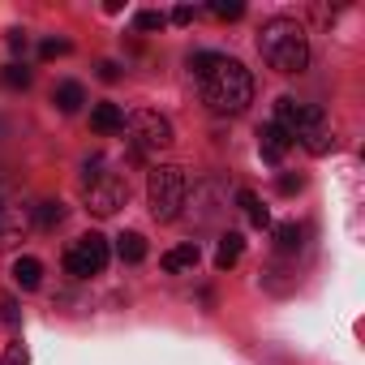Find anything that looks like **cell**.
Here are the masks:
<instances>
[{
  "mask_svg": "<svg viewBox=\"0 0 365 365\" xmlns=\"http://www.w3.org/2000/svg\"><path fill=\"white\" fill-rule=\"evenodd\" d=\"M190 73L202 86V103L220 116H237L250 108L254 99V78L237 56H220V52H194L190 56Z\"/></svg>",
  "mask_w": 365,
  "mask_h": 365,
  "instance_id": "6da1fadb",
  "label": "cell"
},
{
  "mask_svg": "<svg viewBox=\"0 0 365 365\" xmlns=\"http://www.w3.org/2000/svg\"><path fill=\"white\" fill-rule=\"evenodd\" d=\"M258 52L275 73H301L309 65V39L297 18H271L258 35Z\"/></svg>",
  "mask_w": 365,
  "mask_h": 365,
  "instance_id": "7a4b0ae2",
  "label": "cell"
},
{
  "mask_svg": "<svg viewBox=\"0 0 365 365\" xmlns=\"http://www.w3.org/2000/svg\"><path fill=\"white\" fill-rule=\"evenodd\" d=\"M185 194H190V180H185V168H150L146 176V198H150V215L159 224H172L180 215V207H185Z\"/></svg>",
  "mask_w": 365,
  "mask_h": 365,
  "instance_id": "3957f363",
  "label": "cell"
},
{
  "mask_svg": "<svg viewBox=\"0 0 365 365\" xmlns=\"http://www.w3.org/2000/svg\"><path fill=\"white\" fill-rule=\"evenodd\" d=\"M125 129H129V146H133V155H159V150H168L172 146V120L168 116H159V112H133L129 120H125Z\"/></svg>",
  "mask_w": 365,
  "mask_h": 365,
  "instance_id": "277c9868",
  "label": "cell"
},
{
  "mask_svg": "<svg viewBox=\"0 0 365 365\" xmlns=\"http://www.w3.org/2000/svg\"><path fill=\"white\" fill-rule=\"evenodd\" d=\"M103 267H108V241H103L99 232H86V237H78V241L65 250V271L78 275V279L99 275Z\"/></svg>",
  "mask_w": 365,
  "mask_h": 365,
  "instance_id": "5b68a950",
  "label": "cell"
},
{
  "mask_svg": "<svg viewBox=\"0 0 365 365\" xmlns=\"http://www.w3.org/2000/svg\"><path fill=\"white\" fill-rule=\"evenodd\" d=\"M129 202V180L120 172H103L95 185H86V207L95 215H116Z\"/></svg>",
  "mask_w": 365,
  "mask_h": 365,
  "instance_id": "8992f818",
  "label": "cell"
},
{
  "mask_svg": "<svg viewBox=\"0 0 365 365\" xmlns=\"http://www.w3.org/2000/svg\"><path fill=\"white\" fill-rule=\"evenodd\" d=\"M271 125H279V129L297 142L305 129L327 125V116H322V108H314V103H297L292 95H284V99H275V120H271Z\"/></svg>",
  "mask_w": 365,
  "mask_h": 365,
  "instance_id": "52a82bcc",
  "label": "cell"
},
{
  "mask_svg": "<svg viewBox=\"0 0 365 365\" xmlns=\"http://www.w3.org/2000/svg\"><path fill=\"white\" fill-rule=\"evenodd\" d=\"M258 150H262L267 163H279V159L292 150V138H288L279 125H262V133H258Z\"/></svg>",
  "mask_w": 365,
  "mask_h": 365,
  "instance_id": "ba28073f",
  "label": "cell"
},
{
  "mask_svg": "<svg viewBox=\"0 0 365 365\" xmlns=\"http://www.w3.org/2000/svg\"><path fill=\"white\" fill-rule=\"evenodd\" d=\"M198 258H202L198 241H185V245H176V250H168V254L159 258V267L176 275V271H194V267H198Z\"/></svg>",
  "mask_w": 365,
  "mask_h": 365,
  "instance_id": "9c48e42d",
  "label": "cell"
},
{
  "mask_svg": "<svg viewBox=\"0 0 365 365\" xmlns=\"http://www.w3.org/2000/svg\"><path fill=\"white\" fill-rule=\"evenodd\" d=\"M91 129L95 133H120L125 129V108L120 103H95L91 108Z\"/></svg>",
  "mask_w": 365,
  "mask_h": 365,
  "instance_id": "30bf717a",
  "label": "cell"
},
{
  "mask_svg": "<svg viewBox=\"0 0 365 365\" xmlns=\"http://www.w3.org/2000/svg\"><path fill=\"white\" fill-rule=\"evenodd\" d=\"M241 254H245V237L241 232H224L220 237V250H215V267L220 271H232L241 262Z\"/></svg>",
  "mask_w": 365,
  "mask_h": 365,
  "instance_id": "8fae6325",
  "label": "cell"
},
{
  "mask_svg": "<svg viewBox=\"0 0 365 365\" xmlns=\"http://www.w3.org/2000/svg\"><path fill=\"white\" fill-rule=\"evenodd\" d=\"M52 103H56L61 112H78V108L86 103V91H82V82H61V86L52 91Z\"/></svg>",
  "mask_w": 365,
  "mask_h": 365,
  "instance_id": "7c38bea8",
  "label": "cell"
},
{
  "mask_svg": "<svg viewBox=\"0 0 365 365\" xmlns=\"http://www.w3.org/2000/svg\"><path fill=\"white\" fill-rule=\"evenodd\" d=\"M116 254H120V262H129V267L142 262V258H146V237H142V232H120V237H116Z\"/></svg>",
  "mask_w": 365,
  "mask_h": 365,
  "instance_id": "4fadbf2b",
  "label": "cell"
},
{
  "mask_svg": "<svg viewBox=\"0 0 365 365\" xmlns=\"http://www.w3.org/2000/svg\"><path fill=\"white\" fill-rule=\"evenodd\" d=\"M39 279H43V262H39V258H18V262H14V284H18V288L31 292V288H39Z\"/></svg>",
  "mask_w": 365,
  "mask_h": 365,
  "instance_id": "5bb4252c",
  "label": "cell"
},
{
  "mask_svg": "<svg viewBox=\"0 0 365 365\" xmlns=\"http://www.w3.org/2000/svg\"><path fill=\"white\" fill-rule=\"evenodd\" d=\"M297 142H301L309 155H327V150L335 146V138H331V129H327V125H314V129H305Z\"/></svg>",
  "mask_w": 365,
  "mask_h": 365,
  "instance_id": "9a60e30c",
  "label": "cell"
},
{
  "mask_svg": "<svg viewBox=\"0 0 365 365\" xmlns=\"http://www.w3.org/2000/svg\"><path fill=\"white\" fill-rule=\"evenodd\" d=\"M237 202H241V211H245V220H250L254 228H271V215H267V207L258 202V194L241 190V194H237Z\"/></svg>",
  "mask_w": 365,
  "mask_h": 365,
  "instance_id": "2e32d148",
  "label": "cell"
},
{
  "mask_svg": "<svg viewBox=\"0 0 365 365\" xmlns=\"http://www.w3.org/2000/svg\"><path fill=\"white\" fill-rule=\"evenodd\" d=\"M301 245H305V228L301 224H279L275 228V250L279 254H297Z\"/></svg>",
  "mask_w": 365,
  "mask_h": 365,
  "instance_id": "e0dca14e",
  "label": "cell"
},
{
  "mask_svg": "<svg viewBox=\"0 0 365 365\" xmlns=\"http://www.w3.org/2000/svg\"><path fill=\"white\" fill-rule=\"evenodd\" d=\"M61 220H65V207H61V202H39V207H35V224H39L43 232H52Z\"/></svg>",
  "mask_w": 365,
  "mask_h": 365,
  "instance_id": "ac0fdd59",
  "label": "cell"
},
{
  "mask_svg": "<svg viewBox=\"0 0 365 365\" xmlns=\"http://www.w3.org/2000/svg\"><path fill=\"white\" fill-rule=\"evenodd\" d=\"M0 82H5L9 91H26V86H31V69L14 61V65H5V69H0Z\"/></svg>",
  "mask_w": 365,
  "mask_h": 365,
  "instance_id": "d6986e66",
  "label": "cell"
},
{
  "mask_svg": "<svg viewBox=\"0 0 365 365\" xmlns=\"http://www.w3.org/2000/svg\"><path fill=\"white\" fill-rule=\"evenodd\" d=\"M207 14H215V18L232 22V18H241V14H245V5H241V0H215V5H207Z\"/></svg>",
  "mask_w": 365,
  "mask_h": 365,
  "instance_id": "ffe728a7",
  "label": "cell"
},
{
  "mask_svg": "<svg viewBox=\"0 0 365 365\" xmlns=\"http://www.w3.org/2000/svg\"><path fill=\"white\" fill-rule=\"evenodd\" d=\"M133 22H138V31H163V26H168V14H159V9H142Z\"/></svg>",
  "mask_w": 365,
  "mask_h": 365,
  "instance_id": "44dd1931",
  "label": "cell"
},
{
  "mask_svg": "<svg viewBox=\"0 0 365 365\" xmlns=\"http://www.w3.org/2000/svg\"><path fill=\"white\" fill-rule=\"evenodd\" d=\"M39 56H43V61L69 56V39H43V43H39Z\"/></svg>",
  "mask_w": 365,
  "mask_h": 365,
  "instance_id": "7402d4cb",
  "label": "cell"
},
{
  "mask_svg": "<svg viewBox=\"0 0 365 365\" xmlns=\"http://www.w3.org/2000/svg\"><path fill=\"white\" fill-rule=\"evenodd\" d=\"M5 365H31L26 344H9V348H5Z\"/></svg>",
  "mask_w": 365,
  "mask_h": 365,
  "instance_id": "603a6c76",
  "label": "cell"
},
{
  "mask_svg": "<svg viewBox=\"0 0 365 365\" xmlns=\"http://www.w3.org/2000/svg\"><path fill=\"white\" fill-rule=\"evenodd\" d=\"M194 18H198V9H194V5H176V9L168 14V22H176V26H190Z\"/></svg>",
  "mask_w": 365,
  "mask_h": 365,
  "instance_id": "cb8c5ba5",
  "label": "cell"
},
{
  "mask_svg": "<svg viewBox=\"0 0 365 365\" xmlns=\"http://www.w3.org/2000/svg\"><path fill=\"white\" fill-rule=\"evenodd\" d=\"M0 318H5L9 327H18V305H14V297H0Z\"/></svg>",
  "mask_w": 365,
  "mask_h": 365,
  "instance_id": "d4e9b609",
  "label": "cell"
},
{
  "mask_svg": "<svg viewBox=\"0 0 365 365\" xmlns=\"http://www.w3.org/2000/svg\"><path fill=\"white\" fill-rule=\"evenodd\" d=\"M99 78L103 82H120V65L116 61H99Z\"/></svg>",
  "mask_w": 365,
  "mask_h": 365,
  "instance_id": "484cf974",
  "label": "cell"
},
{
  "mask_svg": "<svg viewBox=\"0 0 365 365\" xmlns=\"http://www.w3.org/2000/svg\"><path fill=\"white\" fill-rule=\"evenodd\" d=\"M301 185H305V180H301V176H279V194H297Z\"/></svg>",
  "mask_w": 365,
  "mask_h": 365,
  "instance_id": "4316f807",
  "label": "cell"
},
{
  "mask_svg": "<svg viewBox=\"0 0 365 365\" xmlns=\"http://www.w3.org/2000/svg\"><path fill=\"white\" fill-rule=\"evenodd\" d=\"M9 48H14V52H26V35H22V31H9Z\"/></svg>",
  "mask_w": 365,
  "mask_h": 365,
  "instance_id": "83f0119b",
  "label": "cell"
},
{
  "mask_svg": "<svg viewBox=\"0 0 365 365\" xmlns=\"http://www.w3.org/2000/svg\"><path fill=\"white\" fill-rule=\"evenodd\" d=\"M0 211H5V202H0Z\"/></svg>",
  "mask_w": 365,
  "mask_h": 365,
  "instance_id": "f1b7e54d",
  "label": "cell"
}]
</instances>
